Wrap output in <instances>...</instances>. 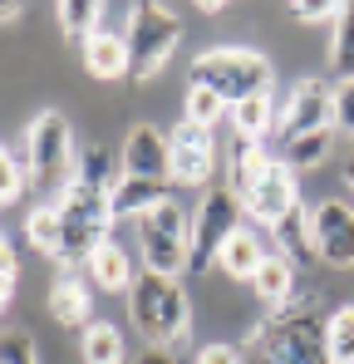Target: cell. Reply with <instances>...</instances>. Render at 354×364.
Wrapping results in <instances>:
<instances>
[{
  "label": "cell",
  "instance_id": "1",
  "mask_svg": "<svg viewBox=\"0 0 354 364\" xmlns=\"http://www.w3.org/2000/svg\"><path fill=\"white\" fill-rule=\"evenodd\" d=\"M246 345L256 364H330L320 296H295L281 310H271L261 325H251Z\"/></svg>",
  "mask_w": 354,
  "mask_h": 364
},
{
  "label": "cell",
  "instance_id": "2",
  "mask_svg": "<svg viewBox=\"0 0 354 364\" xmlns=\"http://www.w3.org/2000/svg\"><path fill=\"white\" fill-rule=\"evenodd\" d=\"M128 320L133 330L148 340V350H173L177 340L187 335L192 325V310H187V291L177 276H153L143 271L128 291Z\"/></svg>",
  "mask_w": 354,
  "mask_h": 364
},
{
  "label": "cell",
  "instance_id": "3",
  "mask_svg": "<svg viewBox=\"0 0 354 364\" xmlns=\"http://www.w3.org/2000/svg\"><path fill=\"white\" fill-rule=\"evenodd\" d=\"M192 84H207L217 89L227 104H246L256 94H271L276 84V64L266 60L261 50H241V45H222V50H207L202 60L192 64Z\"/></svg>",
  "mask_w": 354,
  "mask_h": 364
},
{
  "label": "cell",
  "instance_id": "4",
  "mask_svg": "<svg viewBox=\"0 0 354 364\" xmlns=\"http://www.w3.org/2000/svg\"><path fill=\"white\" fill-rule=\"evenodd\" d=\"M25 148H30V163H35V187L45 192H64L74 173H79V158H74V133L69 119L59 109H40L30 128H25Z\"/></svg>",
  "mask_w": 354,
  "mask_h": 364
},
{
  "label": "cell",
  "instance_id": "5",
  "mask_svg": "<svg viewBox=\"0 0 354 364\" xmlns=\"http://www.w3.org/2000/svg\"><path fill=\"white\" fill-rule=\"evenodd\" d=\"M241 192L236 187H207L197 217H192V256H187V271L202 276L222 261V246L241 232Z\"/></svg>",
  "mask_w": 354,
  "mask_h": 364
},
{
  "label": "cell",
  "instance_id": "6",
  "mask_svg": "<svg viewBox=\"0 0 354 364\" xmlns=\"http://www.w3.org/2000/svg\"><path fill=\"white\" fill-rule=\"evenodd\" d=\"M138 251H143V271H153V276H182L187 271L192 222H187V212L177 207L173 197L138 222Z\"/></svg>",
  "mask_w": 354,
  "mask_h": 364
},
{
  "label": "cell",
  "instance_id": "7",
  "mask_svg": "<svg viewBox=\"0 0 354 364\" xmlns=\"http://www.w3.org/2000/svg\"><path fill=\"white\" fill-rule=\"evenodd\" d=\"M182 45V20H177L168 5H138V20L128 30V79H153L163 64L177 55Z\"/></svg>",
  "mask_w": 354,
  "mask_h": 364
},
{
  "label": "cell",
  "instance_id": "8",
  "mask_svg": "<svg viewBox=\"0 0 354 364\" xmlns=\"http://www.w3.org/2000/svg\"><path fill=\"white\" fill-rule=\"evenodd\" d=\"M295 207H300V187H295V173L286 168V163H276L266 178H256L251 187H241V212H246L251 222L271 227V232L291 217Z\"/></svg>",
  "mask_w": 354,
  "mask_h": 364
},
{
  "label": "cell",
  "instance_id": "9",
  "mask_svg": "<svg viewBox=\"0 0 354 364\" xmlns=\"http://www.w3.org/2000/svg\"><path fill=\"white\" fill-rule=\"evenodd\" d=\"M276 128H281V143L335 128V99H330V89L320 79H295L291 99L281 104V123Z\"/></svg>",
  "mask_w": 354,
  "mask_h": 364
},
{
  "label": "cell",
  "instance_id": "10",
  "mask_svg": "<svg viewBox=\"0 0 354 364\" xmlns=\"http://www.w3.org/2000/svg\"><path fill=\"white\" fill-rule=\"evenodd\" d=\"M168 148H173V182H182V187L212 182V173H217V143H212L207 128L182 119L173 133H168Z\"/></svg>",
  "mask_w": 354,
  "mask_h": 364
},
{
  "label": "cell",
  "instance_id": "11",
  "mask_svg": "<svg viewBox=\"0 0 354 364\" xmlns=\"http://www.w3.org/2000/svg\"><path fill=\"white\" fill-rule=\"evenodd\" d=\"M315 256L335 271H350L354 266V207L330 197L315 207Z\"/></svg>",
  "mask_w": 354,
  "mask_h": 364
},
{
  "label": "cell",
  "instance_id": "12",
  "mask_svg": "<svg viewBox=\"0 0 354 364\" xmlns=\"http://www.w3.org/2000/svg\"><path fill=\"white\" fill-rule=\"evenodd\" d=\"M123 178H148V182H173V148L168 133L153 123H138L123 143Z\"/></svg>",
  "mask_w": 354,
  "mask_h": 364
},
{
  "label": "cell",
  "instance_id": "13",
  "mask_svg": "<svg viewBox=\"0 0 354 364\" xmlns=\"http://www.w3.org/2000/svg\"><path fill=\"white\" fill-rule=\"evenodd\" d=\"M271 251H281V256H291L295 266H305V261H320L315 256V207H295L291 217L271 232Z\"/></svg>",
  "mask_w": 354,
  "mask_h": 364
},
{
  "label": "cell",
  "instance_id": "14",
  "mask_svg": "<svg viewBox=\"0 0 354 364\" xmlns=\"http://www.w3.org/2000/svg\"><path fill=\"white\" fill-rule=\"evenodd\" d=\"M173 182H148V178H123L114 187V217L118 222H143L148 212H158L168 202Z\"/></svg>",
  "mask_w": 354,
  "mask_h": 364
},
{
  "label": "cell",
  "instance_id": "15",
  "mask_svg": "<svg viewBox=\"0 0 354 364\" xmlns=\"http://www.w3.org/2000/svg\"><path fill=\"white\" fill-rule=\"evenodd\" d=\"M266 256H271L266 237H261V232H251V227H241L232 242L222 246V261H217V266H222L232 281H246V286H251V276L261 271V261H266Z\"/></svg>",
  "mask_w": 354,
  "mask_h": 364
},
{
  "label": "cell",
  "instance_id": "16",
  "mask_svg": "<svg viewBox=\"0 0 354 364\" xmlns=\"http://www.w3.org/2000/svg\"><path fill=\"white\" fill-rule=\"evenodd\" d=\"M251 291H256V301H266L271 310H281L286 301H295V261L281 256V251H271V256L261 261V271L251 276Z\"/></svg>",
  "mask_w": 354,
  "mask_h": 364
},
{
  "label": "cell",
  "instance_id": "17",
  "mask_svg": "<svg viewBox=\"0 0 354 364\" xmlns=\"http://www.w3.org/2000/svg\"><path fill=\"white\" fill-rule=\"evenodd\" d=\"M50 315H55L59 325H69V330H74V325H84V330L94 325V320H89V315H94L89 286H84L74 271H64V276L55 281V291H50Z\"/></svg>",
  "mask_w": 354,
  "mask_h": 364
},
{
  "label": "cell",
  "instance_id": "18",
  "mask_svg": "<svg viewBox=\"0 0 354 364\" xmlns=\"http://www.w3.org/2000/svg\"><path fill=\"white\" fill-rule=\"evenodd\" d=\"M89 281H94L99 291H133V281H138V276H133V256L109 237V242L89 256Z\"/></svg>",
  "mask_w": 354,
  "mask_h": 364
},
{
  "label": "cell",
  "instance_id": "19",
  "mask_svg": "<svg viewBox=\"0 0 354 364\" xmlns=\"http://www.w3.org/2000/svg\"><path fill=\"white\" fill-rule=\"evenodd\" d=\"M84 69L94 74V79H123L133 60H128V40H118V35H94V40H84Z\"/></svg>",
  "mask_w": 354,
  "mask_h": 364
},
{
  "label": "cell",
  "instance_id": "20",
  "mask_svg": "<svg viewBox=\"0 0 354 364\" xmlns=\"http://www.w3.org/2000/svg\"><path fill=\"white\" fill-rule=\"evenodd\" d=\"M35 182V163H30V148L25 138H10L0 148V202H20V192Z\"/></svg>",
  "mask_w": 354,
  "mask_h": 364
},
{
  "label": "cell",
  "instance_id": "21",
  "mask_svg": "<svg viewBox=\"0 0 354 364\" xmlns=\"http://www.w3.org/2000/svg\"><path fill=\"white\" fill-rule=\"evenodd\" d=\"M79 350H84V364H123V360H128L123 330H118V325H109V320H94V325L84 330Z\"/></svg>",
  "mask_w": 354,
  "mask_h": 364
},
{
  "label": "cell",
  "instance_id": "22",
  "mask_svg": "<svg viewBox=\"0 0 354 364\" xmlns=\"http://www.w3.org/2000/svg\"><path fill=\"white\" fill-rule=\"evenodd\" d=\"M25 242L35 246L40 256L59 261V246H64V222H59V207H55V202H45V207H35V212L25 217Z\"/></svg>",
  "mask_w": 354,
  "mask_h": 364
},
{
  "label": "cell",
  "instance_id": "23",
  "mask_svg": "<svg viewBox=\"0 0 354 364\" xmlns=\"http://www.w3.org/2000/svg\"><path fill=\"white\" fill-rule=\"evenodd\" d=\"M271 123H281L276 109H271V94H256V99H246V104L232 109V128L241 133V143H261L271 133Z\"/></svg>",
  "mask_w": 354,
  "mask_h": 364
},
{
  "label": "cell",
  "instance_id": "24",
  "mask_svg": "<svg viewBox=\"0 0 354 364\" xmlns=\"http://www.w3.org/2000/svg\"><path fill=\"white\" fill-rule=\"evenodd\" d=\"M182 119L212 133L222 119H232V104H227L217 89H207V84H187V114H182Z\"/></svg>",
  "mask_w": 354,
  "mask_h": 364
},
{
  "label": "cell",
  "instance_id": "25",
  "mask_svg": "<svg viewBox=\"0 0 354 364\" xmlns=\"http://www.w3.org/2000/svg\"><path fill=\"white\" fill-rule=\"evenodd\" d=\"M99 10H104L99 0H59V5H55L59 30H64L69 40H79V45H84V40H94V35H99Z\"/></svg>",
  "mask_w": 354,
  "mask_h": 364
},
{
  "label": "cell",
  "instance_id": "26",
  "mask_svg": "<svg viewBox=\"0 0 354 364\" xmlns=\"http://www.w3.org/2000/svg\"><path fill=\"white\" fill-rule=\"evenodd\" d=\"M330 158V128L325 133H305V138H291V143H281V163L300 173V168H320Z\"/></svg>",
  "mask_w": 354,
  "mask_h": 364
},
{
  "label": "cell",
  "instance_id": "27",
  "mask_svg": "<svg viewBox=\"0 0 354 364\" xmlns=\"http://www.w3.org/2000/svg\"><path fill=\"white\" fill-rule=\"evenodd\" d=\"M325 350L330 364H354V305H340L325 320Z\"/></svg>",
  "mask_w": 354,
  "mask_h": 364
},
{
  "label": "cell",
  "instance_id": "28",
  "mask_svg": "<svg viewBox=\"0 0 354 364\" xmlns=\"http://www.w3.org/2000/svg\"><path fill=\"white\" fill-rule=\"evenodd\" d=\"M79 182H94V187H109L114 192L118 182H123V168H114V158L104 153V148H84L79 153V173H74Z\"/></svg>",
  "mask_w": 354,
  "mask_h": 364
},
{
  "label": "cell",
  "instance_id": "29",
  "mask_svg": "<svg viewBox=\"0 0 354 364\" xmlns=\"http://www.w3.org/2000/svg\"><path fill=\"white\" fill-rule=\"evenodd\" d=\"M276 163H281V158H271V148H266V143H241V153H236V192H241V187H251L256 178H266Z\"/></svg>",
  "mask_w": 354,
  "mask_h": 364
},
{
  "label": "cell",
  "instance_id": "30",
  "mask_svg": "<svg viewBox=\"0 0 354 364\" xmlns=\"http://www.w3.org/2000/svg\"><path fill=\"white\" fill-rule=\"evenodd\" d=\"M330 64L340 79H354V10H345L335 20V35H330Z\"/></svg>",
  "mask_w": 354,
  "mask_h": 364
},
{
  "label": "cell",
  "instance_id": "31",
  "mask_svg": "<svg viewBox=\"0 0 354 364\" xmlns=\"http://www.w3.org/2000/svg\"><path fill=\"white\" fill-rule=\"evenodd\" d=\"M133 20H138V5H133V0L104 5V10H99V35H118V40H128Z\"/></svg>",
  "mask_w": 354,
  "mask_h": 364
},
{
  "label": "cell",
  "instance_id": "32",
  "mask_svg": "<svg viewBox=\"0 0 354 364\" xmlns=\"http://www.w3.org/2000/svg\"><path fill=\"white\" fill-rule=\"evenodd\" d=\"M345 10H350V5H340V0H295L291 5V15L300 20V25H325V20L335 25Z\"/></svg>",
  "mask_w": 354,
  "mask_h": 364
},
{
  "label": "cell",
  "instance_id": "33",
  "mask_svg": "<svg viewBox=\"0 0 354 364\" xmlns=\"http://www.w3.org/2000/svg\"><path fill=\"white\" fill-rule=\"evenodd\" d=\"M0 364H40L35 340H30L25 330H5V340H0Z\"/></svg>",
  "mask_w": 354,
  "mask_h": 364
},
{
  "label": "cell",
  "instance_id": "34",
  "mask_svg": "<svg viewBox=\"0 0 354 364\" xmlns=\"http://www.w3.org/2000/svg\"><path fill=\"white\" fill-rule=\"evenodd\" d=\"M330 99H335V128L354 138V79H340L330 89Z\"/></svg>",
  "mask_w": 354,
  "mask_h": 364
},
{
  "label": "cell",
  "instance_id": "35",
  "mask_svg": "<svg viewBox=\"0 0 354 364\" xmlns=\"http://www.w3.org/2000/svg\"><path fill=\"white\" fill-rule=\"evenodd\" d=\"M15 286H20V261H15V246L5 242L0 246V305H5V310L15 301Z\"/></svg>",
  "mask_w": 354,
  "mask_h": 364
},
{
  "label": "cell",
  "instance_id": "36",
  "mask_svg": "<svg viewBox=\"0 0 354 364\" xmlns=\"http://www.w3.org/2000/svg\"><path fill=\"white\" fill-rule=\"evenodd\" d=\"M197 364H246V355L236 345H207V350H197Z\"/></svg>",
  "mask_w": 354,
  "mask_h": 364
},
{
  "label": "cell",
  "instance_id": "37",
  "mask_svg": "<svg viewBox=\"0 0 354 364\" xmlns=\"http://www.w3.org/2000/svg\"><path fill=\"white\" fill-rule=\"evenodd\" d=\"M133 364H177V360H173V350H143Z\"/></svg>",
  "mask_w": 354,
  "mask_h": 364
},
{
  "label": "cell",
  "instance_id": "38",
  "mask_svg": "<svg viewBox=\"0 0 354 364\" xmlns=\"http://www.w3.org/2000/svg\"><path fill=\"white\" fill-rule=\"evenodd\" d=\"M345 182L354 187V148H350V158H345Z\"/></svg>",
  "mask_w": 354,
  "mask_h": 364
}]
</instances>
